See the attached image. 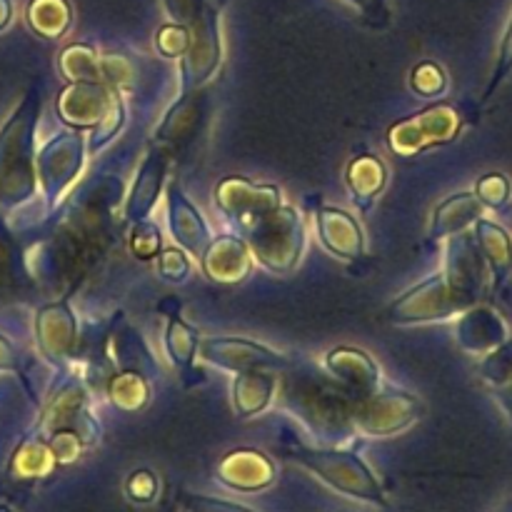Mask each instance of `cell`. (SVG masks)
<instances>
[{"label":"cell","mask_w":512,"mask_h":512,"mask_svg":"<svg viewBox=\"0 0 512 512\" xmlns=\"http://www.w3.org/2000/svg\"><path fill=\"white\" fill-rule=\"evenodd\" d=\"M38 93L25 95L0 133V203L20 205L35 195V148L33 135L38 125Z\"/></svg>","instance_id":"1"},{"label":"cell","mask_w":512,"mask_h":512,"mask_svg":"<svg viewBox=\"0 0 512 512\" xmlns=\"http://www.w3.org/2000/svg\"><path fill=\"white\" fill-rule=\"evenodd\" d=\"M253 258L273 275H290L305 250V220L293 205H280L248 225L245 235Z\"/></svg>","instance_id":"2"},{"label":"cell","mask_w":512,"mask_h":512,"mask_svg":"<svg viewBox=\"0 0 512 512\" xmlns=\"http://www.w3.org/2000/svg\"><path fill=\"white\" fill-rule=\"evenodd\" d=\"M300 468L318 475L323 483L335 488L338 493L350 495V498L365 500L373 505H385V495L380 490L378 480L370 473L368 465L355 453H343V450H313V448H293L288 455Z\"/></svg>","instance_id":"3"},{"label":"cell","mask_w":512,"mask_h":512,"mask_svg":"<svg viewBox=\"0 0 512 512\" xmlns=\"http://www.w3.org/2000/svg\"><path fill=\"white\" fill-rule=\"evenodd\" d=\"M463 130V115L450 103H433L388 128V148L413 158L438 145L453 143Z\"/></svg>","instance_id":"4"},{"label":"cell","mask_w":512,"mask_h":512,"mask_svg":"<svg viewBox=\"0 0 512 512\" xmlns=\"http://www.w3.org/2000/svg\"><path fill=\"white\" fill-rule=\"evenodd\" d=\"M473 305L458 288L448 280L445 273H435L418 283L415 288L405 290L398 300L388 308V320L393 325H423L435 320L453 318Z\"/></svg>","instance_id":"5"},{"label":"cell","mask_w":512,"mask_h":512,"mask_svg":"<svg viewBox=\"0 0 512 512\" xmlns=\"http://www.w3.org/2000/svg\"><path fill=\"white\" fill-rule=\"evenodd\" d=\"M85 168V135L83 130H63L53 135L35 155V175L43 188L45 200L53 208L70 190Z\"/></svg>","instance_id":"6"},{"label":"cell","mask_w":512,"mask_h":512,"mask_svg":"<svg viewBox=\"0 0 512 512\" xmlns=\"http://www.w3.org/2000/svg\"><path fill=\"white\" fill-rule=\"evenodd\" d=\"M420 400L413 393L395 388H378L365 398L350 400V423L368 435H395L420 418Z\"/></svg>","instance_id":"7"},{"label":"cell","mask_w":512,"mask_h":512,"mask_svg":"<svg viewBox=\"0 0 512 512\" xmlns=\"http://www.w3.org/2000/svg\"><path fill=\"white\" fill-rule=\"evenodd\" d=\"M185 28L190 33V48L180 58V93L205 88L223 63L220 18L213 5Z\"/></svg>","instance_id":"8"},{"label":"cell","mask_w":512,"mask_h":512,"mask_svg":"<svg viewBox=\"0 0 512 512\" xmlns=\"http://www.w3.org/2000/svg\"><path fill=\"white\" fill-rule=\"evenodd\" d=\"M215 205L225 218L248 228L258 218L278 210L283 205V195L278 185L253 183L240 175H228L215 185Z\"/></svg>","instance_id":"9"},{"label":"cell","mask_w":512,"mask_h":512,"mask_svg":"<svg viewBox=\"0 0 512 512\" xmlns=\"http://www.w3.org/2000/svg\"><path fill=\"white\" fill-rule=\"evenodd\" d=\"M200 358L220 370L238 375L245 370H278L290 368V360L278 350L248 338H208L200 340Z\"/></svg>","instance_id":"10"},{"label":"cell","mask_w":512,"mask_h":512,"mask_svg":"<svg viewBox=\"0 0 512 512\" xmlns=\"http://www.w3.org/2000/svg\"><path fill=\"white\" fill-rule=\"evenodd\" d=\"M120 100L118 88L105 83H68L55 100L58 118L73 130H95Z\"/></svg>","instance_id":"11"},{"label":"cell","mask_w":512,"mask_h":512,"mask_svg":"<svg viewBox=\"0 0 512 512\" xmlns=\"http://www.w3.org/2000/svg\"><path fill=\"white\" fill-rule=\"evenodd\" d=\"M35 340L45 358L53 365L68 363L78 348V318H75L70 300H55L43 305L35 315Z\"/></svg>","instance_id":"12"},{"label":"cell","mask_w":512,"mask_h":512,"mask_svg":"<svg viewBox=\"0 0 512 512\" xmlns=\"http://www.w3.org/2000/svg\"><path fill=\"white\" fill-rule=\"evenodd\" d=\"M323 365L333 383L350 400L365 398L380 388L378 363L365 350L353 348V345H338V348L328 350Z\"/></svg>","instance_id":"13"},{"label":"cell","mask_w":512,"mask_h":512,"mask_svg":"<svg viewBox=\"0 0 512 512\" xmlns=\"http://www.w3.org/2000/svg\"><path fill=\"white\" fill-rule=\"evenodd\" d=\"M255 258L248 240L240 235H218L200 255V270L205 278L220 285H238L250 278Z\"/></svg>","instance_id":"14"},{"label":"cell","mask_w":512,"mask_h":512,"mask_svg":"<svg viewBox=\"0 0 512 512\" xmlns=\"http://www.w3.org/2000/svg\"><path fill=\"white\" fill-rule=\"evenodd\" d=\"M168 165H170V153L168 148L155 143L153 148L145 153L143 163H140L138 175L133 180V188H130L128 200H125V218L130 223H140V220H148L153 213L155 203H158L160 193L165 188V178H168Z\"/></svg>","instance_id":"15"},{"label":"cell","mask_w":512,"mask_h":512,"mask_svg":"<svg viewBox=\"0 0 512 512\" xmlns=\"http://www.w3.org/2000/svg\"><path fill=\"white\" fill-rule=\"evenodd\" d=\"M318 225V238L328 253L343 260H358L365 255V233L363 225L348 210L335 208V205H320L315 213Z\"/></svg>","instance_id":"16"},{"label":"cell","mask_w":512,"mask_h":512,"mask_svg":"<svg viewBox=\"0 0 512 512\" xmlns=\"http://www.w3.org/2000/svg\"><path fill=\"white\" fill-rule=\"evenodd\" d=\"M205 115H208V103H205L203 88L180 93V98L165 110L155 130V143L163 148H183L195 138Z\"/></svg>","instance_id":"17"},{"label":"cell","mask_w":512,"mask_h":512,"mask_svg":"<svg viewBox=\"0 0 512 512\" xmlns=\"http://www.w3.org/2000/svg\"><path fill=\"white\" fill-rule=\"evenodd\" d=\"M165 195H168L170 235H173V240L185 250V253L200 258L203 250L208 248L210 240H213V233H210L203 213L190 203L188 195L183 193V188H180L178 183H170Z\"/></svg>","instance_id":"18"},{"label":"cell","mask_w":512,"mask_h":512,"mask_svg":"<svg viewBox=\"0 0 512 512\" xmlns=\"http://www.w3.org/2000/svg\"><path fill=\"white\" fill-rule=\"evenodd\" d=\"M278 393V375L273 370H245L233 378L230 398L240 418H255L273 405Z\"/></svg>","instance_id":"19"},{"label":"cell","mask_w":512,"mask_h":512,"mask_svg":"<svg viewBox=\"0 0 512 512\" xmlns=\"http://www.w3.org/2000/svg\"><path fill=\"white\" fill-rule=\"evenodd\" d=\"M345 185L353 195V203L360 210H368L388 185V165L378 155H355L345 168Z\"/></svg>","instance_id":"20"},{"label":"cell","mask_w":512,"mask_h":512,"mask_svg":"<svg viewBox=\"0 0 512 512\" xmlns=\"http://www.w3.org/2000/svg\"><path fill=\"white\" fill-rule=\"evenodd\" d=\"M218 473L230 488L260 490L273 480V463L258 450H235L228 453L218 465Z\"/></svg>","instance_id":"21"},{"label":"cell","mask_w":512,"mask_h":512,"mask_svg":"<svg viewBox=\"0 0 512 512\" xmlns=\"http://www.w3.org/2000/svg\"><path fill=\"white\" fill-rule=\"evenodd\" d=\"M483 260H480V250L475 248L473 240L465 238L463 233L455 235V240L448 248V275L450 283L475 303L480 293V285H483Z\"/></svg>","instance_id":"22"},{"label":"cell","mask_w":512,"mask_h":512,"mask_svg":"<svg viewBox=\"0 0 512 512\" xmlns=\"http://www.w3.org/2000/svg\"><path fill=\"white\" fill-rule=\"evenodd\" d=\"M480 213H483V203H480L475 193L450 195L448 200H443L433 210V218H430L428 228L430 240H443L450 238V235L465 233L468 225L478 223Z\"/></svg>","instance_id":"23"},{"label":"cell","mask_w":512,"mask_h":512,"mask_svg":"<svg viewBox=\"0 0 512 512\" xmlns=\"http://www.w3.org/2000/svg\"><path fill=\"white\" fill-rule=\"evenodd\" d=\"M85 413V388L78 378H65L50 395L45 405L40 428L45 433H58V430H75L78 420Z\"/></svg>","instance_id":"24"},{"label":"cell","mask_w":512,"mask_h":512,"mask_svg":"<svg viewBox=\"0 0 512 512\" xmlns=\"http://www.w3.org/2000/svg\"><path fill=\"white\" fill-rule=\"evenodd\" d=\"M110 353H113V363L118 365V370H130V373H140L145 378H153L158 373V363L150 355L148 345L140 338L138 330L130 328L128 323H123L120 328L113 330V338H110Z\"/></svg>","instance_id":"25"},{"label":"cell","mask_w":512,"mask_h":512,"mask_svg":"<svg viewBox=\"0 0 512 512\" xmlns=\"http://www.w3.org/2000/svg\"><path fill=\"white\" fill-rule=\"evenodd\" d=\"M475 240H478L480 255L490 265L495 275V285H503L512 275V240L500 225L480 218L475 223Z\"/></svg>","instance_id":"26"},{"label":"cell","mask_w":512,"mask_h":512,"mask_svg":"<svg viewBox=\"0 0 512 512\" xmlns=\"http://www.w3.org/2000/svg\"><path fill=\"white\" fill-rule=\"evenodd\" d=\"M58 70L68 83H103V55L90 43H70L60 50Z\"/></svg>","instance_id":"27"},{"label":"cell","mask_w":512,"mask_h":512,"mask_svg":"<svg viewBox=\"0 0 512 512\" xmlns=\"http://www.w3.org/2000/svg\"><path fill=\"white\" fill-rule=\"evenodd\" d=\"M163 345L165 355H168V360L175 368H180L188 375L193 373L195 358H198L200 353V333L193 325H188L183 318H178V315H170L168 325H165Z\"/></svg>","instance_id":"28"},{"label":"cell","mask_w":512,"mask_h":512,"mask_svg":"<svg viewBox=\"0 0 512 512\" xmlns=\"http://www.w3.org/2000/svg\"><path fill=\"white\" fill-rule=\"evenodd\" d=\"M458 340L465 350L483 353L503 340V323L488 310H470L458 325Z\"/></svg>","instance_id":"29"},{"label":"cell","mask_w":512,"mask_h":512,"mask_svg":"<svg viewBox=\"0 0 512 512\" xmlns=\"http://www.w3.org/2000/svg\"><path fill=\"white\" fill-rule=\"evenodd\" d=\"M28 23L40 38H63L73 25V8L68 0H30Z\"/></svg>","instance_id":"30"},{"label":"cell","mask_w":512,"mask_h":512,"mask_svg":"<svg viewBox=\"0 0 512 512\" xmlns=\"http://www.w3.org/2000/svg\"><path fill=\"white\" fill-rule=\"evenodd\" d=\"M108 400L120 413H140L150 403V380L140 373L118 370L108 383Z\"/></svg>","instance_id":"31"},{"label":"cell","mask_w":512,"mask_h":512,"mask_svg":"<svg viewBox=\"0 0 512 512\" xmlns=\"http://www.w3.org/2000/svg\"><path fill=\"white\" fill-rule=\"evenodd\" d=\"M410 90L420 98H440L448 90V75L435 60H423L410 70Z\"/></svg>","instance_id":"32"},{"label":"cell","mask_w":512,"mask_h":512,"mask_svg":"<svg viewBox=\"0 0 512 512\" xmlns=\"http://www.w3.org/2000/svg\"><path fill=\"white\" fill-rule=\"evenodd\" d=\"M130 253L138 260H155L158 253L163 250V235H160L158 225L150 223V220H140V223H133V230H130Z\"/></svg>","instance_id":"33"},{"label":"cell","mask_w":512,"mask_h":512,"mask_svg":"<svg viewBox=\"0 0 512 512\" xmlns=\"http://www.w3.org/2000/svg\"><path fill=\"white\" fill-rule=\"evenodd\" d=\"M190 268H193V263H190L188 253L183 248H165L155 258V270H158V275L165 283H185L190 275Z\"/></svg>","instance_id":"34"},{"label":"cell","mask_w":512,"mask_h":512,"mask_svg":"<svg viewBox=\"0 0 512 512\" xmlns=\"http://www.w3.org/2000/svg\"><path fill=\"white\" fill-rule=\"evenodd\" d=\"M190 48V33L185 25L168 23L155 35V50L168 60H180Z\"/></svg>","instance_id":"35"},{"label":"cell","mask_w":512,"mask_h":512,"mask_svg":"<svg viewBox=\"0 0 512 512\" xmlns=\"http://www.w3.org/2000/svg\"><path fill=\"white\" fill-rule=\"evenodd\" d=\"M123 125H125V105L123 100H118V103L113 105V110L108 113V118H105L98 128L90 130V143H88L90 153H100L103 148H108V145L118 138Z\"/></svg>","instance_id":"36"},{"label":"cell","mask_w":512,"mask_h":512,"mask_svg":"<svg viewBox=\"0 0 512 512\" xmlns=\"http://www.w3.org/2000/svg\"><path fill=\"white\" fill-rule=\"evenodd\" d=\"M475 195L488 208H503L510 200V180L503 173H488L475 185Z\"/></svg>","instance_id":"37"},{"label":"cell","mask_w":512,"mask_h":512,"mask_svg":"<svg viewBox=\"0 0 512 512\" xmlns=\"http://www.w3.org/2000/svg\"><path fill=\"white\" fill-rule=\"evenodd\" d=\"M180 508L185 512H253L238 503H228V500L208 498V495H193V493L180 495Z\"/></svg>","instance_id":"38"},{"label":"cell","mask_w":512,"mask_h":512,"mask_svg":"<svg viewBox=\"0 0 512 512\" xmlns=\"http://www.w3.org/2000/svg\"><path fill=\"white\" fill-rule=\"evenodd\" d=\"M510 70H512V20H510V28H508V33H505V38H503V45H500L498 63H495L493 78H490V85H488V90H485V98H490V95L495 93V88H498V85L503 83L505 78H508V75H510Z\"/></svg>","instance_id":"39"},{"label":"cell","mask_w":512,"mask_h":512,"mask_svg":"<svg viewBox=\"0 0 512 512\" xmlns=\"http://www.w3.org/2000/svg\"><path fill=\"white\" fill-rule=\"evenodd\" d=\"M155 488H158V483L148 470H138V473L130 475L128 493L133 500H150L155 495Z\"/></svg>","instance_id":"40"},{"label":"cell","mask_w":512,"mask_h":512,"mask_svg":"<svg viewBox=\"0 0 512 512\" xmlns=\"http://www.w3.org/2000/svg\"><path fill=\"white\" fill-rule=\"evenodd\" d=\"M0 370H15V353L5 338H0Z\"/></svg>","instance_id":"41"},{"label":"cell","mask_w":512,"mask_h":512,"mask_svg":"<svg viewBox=\"0 0 512 512\" xmlns=\"http://www.w3.org/2000/svg\"><path fill=\"white\" fill-rule=\"evenodd\" d=\"M10 15H13V8H10V0H0V30L10 23Z\"/></svg>","instance_id":"42"},{"label":"cell","mask_w":512,"mask_h":512,"mask_svg":"<svg viewBox=\"0 0 512 512\" xmlns=\"http://www.w3.org/2000/svg\"><path fill=\"white\" fill-rule=\"evenodd\" d=\"M350 3H355L358 8H363V10H368V13H373V10H375L373 0H350ZM375 13H378V10H375Z\"/></svg>","instance_id":"43"},{"label":"cell","mask_w":512,"mask_h":512,"mask_svg":"<svg viewBox=\"0 0 512 512\" xmlns=\"http://www.w3.org/2000/svg\"><path fill=\"white\" fill-rule=\"evenodd\" d=\"M373 3H375V10L383 8V0H373Z\"/></svg>","instance_id":"44"}]
</instances>
